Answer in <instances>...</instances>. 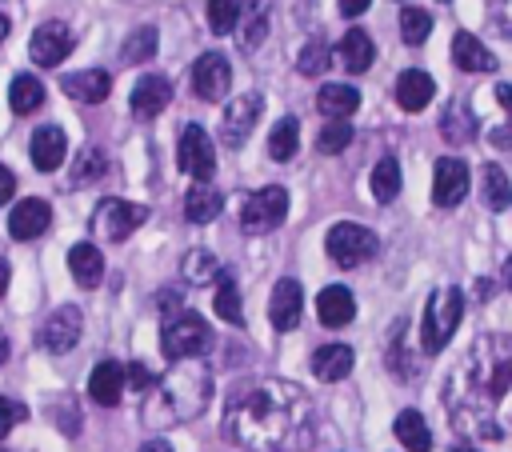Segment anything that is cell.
Masks as SVG:
<instances>
[{
  "label": "cell",
  "instance_id": "1",
  "mask_svg": "<svg viewBox=\"0 0 512 452\" xmlns=\"http://www.w3.org/2000/svg\"><path fill=\"white\" fill-rule=\"evenodd\" d=\"M444 408L472 440H512V332H484L444 380Z\"/></svg>",
  "mask_w": 512,
  "mask_h": 452
},
{
  "label": "cell",
  "instance_id": "2",
  "mask_svg": "<svg viewBox=\"0 0 512 452\" xmlns=\"http://www.w3.org/2000/svg\"><path fill=\"white\" fill-rule=\"evenodd\" d=\"M312 432V396L292 380H244L224 400V440L244 452H304Z\"/></svg>",
  "mask_w": 512,
  "mask_h": 452
},
{
  "label": "cell",
  "instance_id": "3",
  "mask_svg": "<svg viewBox=\"0 0 512 452\" xmlns=\"http://www.w3.org/2000/svg\"><path fill=\"white\" fill-rule=\"evenodd\" d=\"M212 400V368L204 360H176L140 396V420L152 428L196 420Z\"/></svg>",
  "mask_w": 512,
  "mask_h": 452
},
{
  "label": "cell",
  "instance_id": "4",
  "mask_svg": "<svg viewBox=\"0 0 512 452\" xmlns=\"http://www.w3.org/2000/svg\"><path fill=\"white\" fill-rule=\"evenodd\" d=\"M208 344H212V332H208V324H204L200 312H172V316H164V324H160V348H164V356L172 364L176 360H196Z\"/></svg>",
  "mask_w": 512,
  "mask_h": 452
},
{
  "label": "cell",
  "instance_id": "5",
  "mask_svg": "<svg viewBox=\"0 0 512 452\" xmlns=\"http://www.w3.org/2000/svg\"><path fill=\"white\" fill-rule=\"evenodd\" d=\"M460 316H464V292L460 288H440V292L428 296V304H424V336H420L428 356L440 352L456 336Z\"/></svg>",
  "mask_w": 512,
  "mask_h": 452
},
{
  "label": "cell",
  "instance_id": "6",
  "mask_svg": "<svg viewBox=\"0 0 512 452\" xmlns=\"http://www.w3.org/2000/svg\"><path fill=\"white\" fill-rule=\"evenodd\" d=\"M324 248L340 268H356V264H364V260H372L380 252V240H376L372 228H364L356 220H336L328 228V236H324Z\"/></svg>",
  "mask_w": 512,
  "mask_h": 452
},
{
  "label": "cell",
  "instance_id": "7",
  "mask_svg": "<svg viewBox=\"0 0 512 452\" xmlns=\"http://www.w3.org/2000/svg\"><path fill=\"white\" fill-rule=\"evenodd\" d=\"M284 216H288V192H284L280 184H268V188H260V192H252V196L244 200V208H240V228L252 232V236H260V232L280 228Z\"/></svg>",
  "mask_w": 512,
  "mask_h": 452
},
{
  "label": "cell",
  "instance_id": "8",
  "mask_svg": "<svg viewBox=\"0 0 512 452\" xmlns=\"http://www.w3.org/2000/svg\"><path fill=\"white\" fill-rule=\"evenodd\" d=\"M148 220V204H132V200H100L92 212V232L100 240H124L132 236V228H140Z\"/></svg>",
  "mask_w": 512,
  "mask_h": 452
},
{
  "label": "cell",
  "instance_id": "9",
  "mask_svg": "<svg viewBox=\"0 0 512 452\" xmlns=\"http://www.w3.org/2000/svg\"><path fill=\"white\" fill-rule=\"evenodd\" d=\"M176 156H180V168H184L196 184H208V180H212V172H216V148H212V136H208L200 124H188V128L180 132Z\"/></svg>",
  "mask_w": 512,
  "mask_h": 452
},
{
  "label": "cell",
  "instance_id": "10",
  "mask_svg": "<svg viewBox=\"0 0 512 452\" xmlns=\"http://www.w3.org/2000/svg\"><path fill=\"white\" fill-rule=\"evenodd\" d=\"M260 112H264V100H260L256 92L236 96V100L224 108V116H220V144H224V148H244V140H248V132L256 128Z\"/></svg>",
  "mask_w": 512,
  "mask_h": 452
},
{
  "label": "cell",
  "instance_id": "11",
  "mask_svg": "<svg viewBox=\"0 0 512 452\" xmlns=\"http://www.w3.org/2000/svg\"><path fill=\"white\" fill-rule=\"evenodd\" d=\"M80 332H84L80 308H76V304H60L56 312H48V320H44L40 332H36V340H40V348H48V352L60 356V352H72V348H76Z\"/></svg>",
  "mask_w": 512,
  "mask_h": 452
},
{
  "label": "cell",
  "instance_id": "12",
  "mask_svg": "<svg viewBox=\"0 0 512 452\" xmlns=\"http://www.w3.org/2000/svg\"><path fill=\"white\" fill-rule=\"evenodd\" d=\"M72 48H76V36H72V28L60 24V20L36 24V32H32V40H28V56H32L36 64H44V68H56Z\"/></svg>",
  "mask_w": 512,
  "mask_h": 452
},
{
  "label": "cell",
  "instance_id": "13",
  "mask_svg": "<svg viewBox=\"0 0 512 452\" xmlns=\"http://www.w3.org/2000/svg\"><path fill=\"white\" fill-rule=\"evenodd\" d=\"M232 88V68H228V56L224 52H204L196 56L192 64V92L200 100H224Z\"/></svg>",
  "mask_w": 512,
  "mask_h": 452
},
{
  "label": "cell",
  "instance_id": "14",
  "mask_svg": "<svg viewBox=\"0 0 512 452\" xmlns=\"http://www.w3.org/2000/svg\"><path fill=\"white\" fill-rule=\"evenodd\" d=\"M468 192V164L456 156H440L432 168V200L440 208H456Z\"/></svg>",
  "mask_w": 512,
  "mask_h": 452
},
{
  "label": "cell",
  "instance_id": "15",
  "mask_svg": "<svg viewBox=\"0 0 512 452\" xmlns=\"http://www.w3.org/2000/svg\"><path fill=\"white\" fill-rule=\"evenodd\" d=\"M300 312H304V288H300L292 276L276 280L272 300H268V320H272V328H276V332H292V328L300 324Z\"/></svg>",
  "mask_w": 512,
  "mask_h": 452
},
{
  "label": "cell",
  "instance_id": "16",
  "mask_svg": "<svg viewBox=\"0 0 512 452\" xmlns=\"http://www.w3.org/2000/svg\"><path fill=\"white\" fill-rule=\"evenodd\" d=\"M48 224H52V208L40 196L16 200V208L8 212V236L12 240H36L40 232H48Z\"/></svg>",
  "mask_w": 512,
  "mask_h": 452
},
{
  "label": "cell",
  "instance_id": "17",
  "mask_svg": "<svg viewBox=\"0 0 512 452\" xmlns=\"http://www.w3.org/2000/svg\"><path fill=\"white\" fill-rule=\"evenodd\" d=\"M124 388H128V376H124V364H116V360H100L92 368V376H88V396L100 408H116Z\"/></svg>",
  "mask_w": 512,
  "mask_h": 452
},
{
  "label": "cell",
  "instance_id": "18",
  "mask_svg": "<svg viewBox=\"0 0 512 452\" xmlns=\"http://www.w3.org/2000/svg\"><path fill=\"white\" fill-rule=\"evenodd\" d=\"M60 88H64L72 100L100 104V100H108V92H112V72H108V68H80V72H68V76L60 80Z\"/></svg>",
  "mask_w": 512,
  "mask_h": 452
},
{
  "label": "cell",
  "instance_id": "19",
  "mask_svg": "<svg viewBox=\"0 0 512 452\" xmlns=\"http://www.w3.org/2000/svg\"><path fill=\"white\" fill-rule=\"evenodd\" d=\"M436 96V80L424 72V68H404L396 76V104L404 112H424Z\"/></svg>",
  "mask_w": 512,
  "mask_h": 452
},
{
  "label": "cell",
  "instance_id": "20",
  "mask_svg": "<svg viewBox=\"0 0 512 452\" xmlns=\"http://www.w3.org/2000/svg\"><path fill=\"white\" fill-rule=\"evenodd\" d=\"M168 100H172V84H168L164 76H156V72L140 76L136 88H132V112L144 116V120L160 116V112L168 108Z\"/></svg>",
  "mask_w": 512,
  "mask_h": 452
},
{
  "label": "cell",
  "instance_id": "21",
  "mask_svg": "<svg viewBox=\"0 0 512 452\" xmlns=\"http://www.w3.org/2000/svg\"><path fill=\"white\" fill-rule=\"evenodd\" d=\"M316 316H320L324 328H344V324H352V316H356L352 292H348L344 284L320 288V296H316Z\"/></svg>",
  "mask_w": 512,
  "mask_h": 452
},
{
  "label": "cell",
  "instance_id": "22",
  "mask_svg": "<svg viewBox=\"0 0 512 452\" xmlns=\"http://www.w3.org/2000/svg\"><path fill=\"white\" fill-rule=\"evenodd\" d=\"M336 60H340L352 76L368 72L372 60H376V44H372V36H368L364 28H348V32L340 36V44H336Z\"/></svg>",
  "mask_w": 512,
  "mask_h": 452
},
{
  "label": "cell",
  "instance_id": "23",
  "mask_svg": "<svg viewBox=\"0 0 512 452\" xmlns=\"http://www.w3.org/2000/svg\"><path fill=\"white\" fill-rule=\"evenodd\" d=\"M64 152H68V140H64V132H60L56 124H44V128H36V132H32L28 156H32V164H36L40 172L60 168V164H64Z\"/></svg>",
  "mask_w": 512,
  "mask_h": 452
},
{
  "label": "cell",
  "instance_id": "24",
  "mask_svg": "<svg viewBox=\"0 0 512 452\" xmlns=\"http://www.w3.org/2000/svg\"><path fill=\"white\" fill-rule=\"evenodd\" d=\"M352 364H356V352H352L348 344H320V348L312 352V372H316V380H324V384L344 380V376L352 372Z\"/></svg>",
  "mask_w": 512,
  "mask_h": 452
},
{
  "label": "cell",
  "instance_id": "25",
  "mask_svg": "<svg viewBox=\"0 0 512 452\" xmlns=\"http://www.w3.org/2000/svg\"><path fill=\"white\" fill-rule=\"evenodd\" d=\"M452 60H456V68H464V72H492L496 68V56L480 44V36H472V32H456L452 36Z\"/></svg>",
  "mask_w": 512,
  "mask_h": 452
},
{
  "label": "cell",
  "instance_id": "26",
  "mask_svg": "<svg viewBox=\"0 0 512 452\" xmlns=\"http://www.w3.org/2000/svg\"><path fill=\"white\" fill-rule=\"evenodd\" d=\"M68 268H72V276H76L80 288H96V284L104 280V256H100V248L88 244V240L68 252Z\"/></svg>",
  "mask_w": 512,
  "mask_h": 452
},
{
  "label": "cell",
  "instance_id": "27",
  "mask_svg": "<svg viewBox=\"0 0 512 452\" xmlns=\"http://www.w3.org/2000/svg\"><path fill=\"white\" fill-rule=\"evenodd\" d=\"M316 108H320L328 120H344V116H352V112L360 108V92H356L352 84H324V88L316 92Z\"/></svg>",
  "mask_w": 512,
  "mask_h": 452
},
{
  "label": "cell",
  "instance_id": "28",
  "mask_svg": "<svg viewBox=\"0 0 512 452\" xmlns=\"http://www.w3.org/2000/svg\"><path fill=\"white\" fill-rule=\"evenodd\" d=\"M392 432L400 436V444H404L408 452H432V428H428V420H424L416 408H404V412L396 416Z\"/></svg>",
  "mask_w": 512,
  "mask_h": 452
},
{
  "label": "cell",
  "instance_id": "29",
  "mask_svg": "<svg viewBox=\"0 0 512 452\" xmlns=\"http://www.w3.org/2000/svg\"><path fill=\"white\" fill-rule=\"evenodd\" d=\"M440 136H444L448 144H468V140L476 136V116H472V108H468L464 100H452V104L444 108V116H440Z\"/></svg>",
  "mask_w": 512,
  "mask_h": 452
},
{
  "label": "cell",
  "instance_id": "30",
  "mask_svg": "<svg viewBox=\"0 0 512 452\" xmlns=\"http://www.w3.org/2000/svg\"><path fill=\"white\" fill-rule=\"evenodd\" d=\"M220 208H224V196H220L212 184H196V188H188V196H184V216H188L192 224L216 220Z\"/></svg>",
  "mask_w": 512,
  "mask_h": 452
},
{
  "label": "cell",
  "instance_id": "31",
  "mask_svg": "<svg viewBox=\"0 0 512 452\" xmlns=\"http://www.w3.org/2000/svg\"><path fill=\"white\" fill-rule=\"evenodd\" d=\"M8 104H12V112H16V116L36 112V108L44 104V84H40L32 72H20V76L8 84Z\"/></svg>",
  "mask_w": 512,
  "mask_h": 452
},
{
  "label": "cell",
  "instance_id": "32",
  "mask_svg": "<svg viewBox=\"0 0 512 452\" xmlns=\"http://www.w3.org/2000/svg\"><path fill=\"white\" fill-rule=\"evenodd\" d=\"M264 32H268V0H248L244 4V12H240V48H260V40H264Z\"/></svg>",
  "mask_w": 512,
  "mask_h": 452
},
{
  "label": "cell",
  "instance_id": "33",
  "mask_svg": "<svg viewBox=\"0 0 512 452\" xmlns=\"http://www.w3.org/2000/svg\"><path fill=\"white\" fill-rule=\"evenodd\" d=\"M480 196L492 212H504L512 204V184H508V172L500 164H484V176H480Z\"/></svg>",
  "mask_w": 512,
  "mask_h": 452
},
{
  "label": "cell",
  "instance_id": "34",
  "mask_svg": "<svg viewBox=\"0 0 512 452\" xmlns=\"http://www.w3.org/2000/svg\"><path fill=\"white\" fill-rule=\"evenodd\" d=\"M212 308H216V316H220V320H228V324H244V304H240V292H236L232 272H220V280H216V296H212Z\"/></svg>",
  "mask_w": 512,
  "mask_h": 452
},
{
  "label": "cell",
  "instance_id": "35",
  "mask_svg": "<svg viewBox=\"0 0 512 452\" xmlns=\"http://www.w3.org/2000/svg\"><path fill=\"white\" fill-rule=\"evenodd\" d=\"M296 148H300V124H296L292 116L276 120L272 132H268V156H272V160H292Z\"/></svg>",
  "mask_w": 512,
  "mask_h": 452
},
{
  "label": "cell",
  "instance_id": "36",
  "mask_svg": "<svg viewBox=\"0 0 512 452\" xmlns=\"http://www.w3.org/2000/svg\"><path fill=\"white\" fill-rule=\"evenodd\" d=\"M400 184H404L400 164H396L392 156H384V160L372 168V196H376L380 204H392V200L400 196Z\"/></svg>",
  "mask_w": 512,
  "mask_h": 452
},
{
  "label": "cell",
  "instance_id": "37",
  "mask_svg": "<svg viewBox=\"0 0 512 452\" xmlns=\"http://www.w3.org/2000/svg\"><path fill=\"white\" fill-rule=\"evenodd\" d=\"M180 272H184V280H192V284H208V280H220V260L208 252V248H192L188 256H184V264H180Z\"/></svg>",
  "mask_w": 512,
  "mask_h": 452
},
{
  "label": "cell",
  "instance_id": "38",
  "mask_svg": "<svg viewBox=\"0 0 512 452\" xmlns=\"http://www.w3.org/2000/svg\"><path fill=\"white\" fill-rule=\"evenodd\" d=\"M400 36H404L412 48H416V44H424V40L432 36V12L416 8V4L400 8Z\"/></svg>",
  "mask_w": 512,
  "mask_h": 452
},
{
  "label": "cell",
  "instance_id": "39",
  "mask_svg": "<svg viewBox=\"0 0 512 452\" xmlns=\"http://www.w3.org/2000/svg\"><path fill=\"white\" fill-rule=\"evenodd\" d=\"M120 56H124V64H144V60H152V56H156V28H152V24L132 28Z\"/></svg>",
  "mask_w": 512,
  "mask_h": 452
},
{
  "label": "cell",
  "instance_id": "40",
  "mask_svg": "<svg viewBox=\"0 0 512 452\" xmlns=\"http://www.w3.org/2000/svg\"><path fill=\"white\" fill-rule=\"evenodd\" d=\"M108 172V156L96 148V144H88L80 156H76V164H72V184H92V180H100Z\"/></svg>",
  "mask_w": 512,
  "mask_h": 452
},
{
  "label": "cell",
  "instance_id": "41",
  "mask_svg": "<svg viewBox=\"0 0 512 452\" xmlns=\"http://www.w3.org/2000/svg\"><path fill=\"white\" fill-rule=\"evenodd\" d=\"M204 12H208L212 32H216V36H228V32L240 24L244 4H240V0H208V4H204Z\"/></svg>",
  "mask_w": 512,
  "mask_h": 452
},
{
  "label": "cell",
  "instance_id": "42",
  "mask_svg": "<svg viewBox=\"0 0 512 452\" xmlns=\"http://www.w3.org/2000/svg\"><path fill=\"white\" fill-rule=\"evenodd\" d=\"M328 56H332V48H328V40H324V36H312V40H308V48L300 52V60H296V68H300L304 76H320V72L328 68Z\"/></svg>",
  "mask_w": 512,
  "mask_h": 452
},
{
  "label": "cell",
  "instance_id": "43",
  "mask_svg": "<svg viewBox=\"0 0 512 452\" xmlns=\"http://www.w3.org/2000/svg\"><path fill=\"white\" fill-rule=\"evenodd\" d=\"M352 144V128H348V120H328L324 128H320V136H316V148L320 152H344Z\"/></svg>",
  "mask_w": 512,
  "mask_h": 452
},
{
  "label": "cell",
  "instance_id": "44",
  "mask_svg": "<svg viewBox=\"0 0 512 452\" xmlns=\"http://www.w3.org/2000/svg\"><path fill=\"white\" fill-rule=\"evenodd\" d=\"M20 420H28V408L20 404V400H8V396H0V440L20 424Z\"/></svg>",
  "mask_w": 512,
  "mask_h": 452
},
{
  "label": "cell",
  "instance_id": "45",
  "mask_svg": "<svg viewBox=\"0 0 512 452\" xmlns=\"http://www.w3.org/2000/svg\"><path fill=\"white\" fill-rule=\"evenodd\" d=\"M124 376H128V388H136L140 396H144V392H148V388L156 384V376H152V372H148V368H144L140 360H132V364L124 368Z\"/></svg>",
  "mask_w": 512,
  "mask_h": 452
},
{
  "label": "cell",
  "instance_id": "46",
  "mask_svg": "<svg viewBox=\"0 0 512 452\" xmlns=\"http://www.w3.org/2000/svg\"><path fill=\"white\" fill-rule=\"evenodd\" d=\"M492 24H500L512 36V0H492Z\"/></svg>",
  "mask_w": 512,
  "mask_h": 452
},
{
  "label": "cell",
  "instance_id": "47",
  "mask_svg": "<svg viewBox=\"0 0 512 452\" xmlns=\"http://www.w3.org/2000/svg\"><path fill=\"white\" fill-rule=\"evenodd\" d=\"M488 144H492V148H512V120L500 124L496 132H488Z\"/></svg>",
  "mask_w": 512,
  "mask_h": 452
},
{
  "label": "cell",
  "instance_id": "48",
  "mask_svg": "<svg viewBox=\"0 0 512 452\" xmlns=\"http://www.w3.org/2000/svg\"><path fill=\"white\" fill-rule=\"evenodd\" d=\"M12 196H16V176H12V172L0 164V204H8Z\"/></svg>",
  "mask_w": 512,
  "mask_h": 452
},
{
  "label": "cell",
  "instance_id": "49",
  "mask_svg": "<svg viewBox=\"0 0 512 452\" xmlns=\"http://www.w3.org/2000/svg\"><path fill=\"white\" fill-rule=\"evenodd\" d=\"M368 4H372V0H340V12H344L348 20H356L360 12H368Z\"/></svg>",
  "mask_w": 512,
  "mask_h": 452
},
{
  "label": "cell",
  "instance_id": "50",
  "mask_svg": "<svg viewBox=\"0 0 512 452\" xmlns=\"http://www.w3.org/2000/svg\"><path fill=\"white\" fill-rule=\"evenodd\" d=\"M496 100H500V104L512 112V84H496Z\"/></svg>",
  "mask_w": 512,
  "mask_h": 452
},
{
  "label": "cell",
  "instance_id": "51",
  "mask_svg": "<svg viewBox=\"0 0 512 452\" xmlns=\"http://www.w3.org/2000/svg\"><path fill=\"white\" fill-rule=\"evenodd\" d=\"M4 292H8V260L0 256V296H4Z\"/></svg>",
  "mask_w": 512,
  "mask_h": 452
},
{
  "label": "cell",
  "instance_id": "52",
  "mask_svg": "<svg viewBox=\"0 0 512 452\" xmlns=\"http://www.w3.org/2000/svg\"><path fill=\"white\" fill-rule=\"evenodd\" d=\"M140 452H172V448H168V444H164V440H148V444H144V448H140Z\"/></svg>",
  "mask_w": 512,
  "mask_h": 452
},
{
  "label": "cell",
  "instance_id": "53",
  "mask_svg": "<svg viewBox=\"0 0 512 452\" xmlns=\"http://www.w3.org/2000/svg\"><path fill=\"white\" fill-rule=\"evenodd\" d=\"M8 28H12V24H8V16L0 12V44H4V36H8Z\"/></svg>",
  "mask_w": 512,
  "mask_h": 452
},
{
  "label": "cell",
  "instance_id": "54",
  "mask_svg": "<svg viewBox=\"0 0 512 452\" xmlns=\"http://www.w3.org/2000/svg\"><path fill=\"white\" fill-rule=\"evenodd\" d=\"M448 452H476V448H472V444H452Z\"/></svg>",
  "mask_w": 512,
  "mask_h": 452
},
{
  "label": "cell",
  "instance_id": "55",
  "mask_svg": "<svg viewBox=\"0 0 512 452\" xmlns=\"http://www.w3.org/2000/svg\"><path fill=\"white\" fill-rule=\"evenodd\" d=\"M4 360H8V340L0 336V364H4Z\"/></svg>",
  "mask_w": 512,
  "mask_h": 452
},
{
  "label": "cell",
  "instance_id": "56",
  "mask_svg": "<svg viewBox=\"0 0 512 452\" xmlns=\"http://www.w3.org/2000/svg\"><path fill=\"white\" fill-rule=\"evenodd\" d=\"M504 280H508V288H512V256H508V264H504Z\"/></svg>",
  "mask_w": 512,
  "mask_h": 452
},
{
  "label": "cell",
  "instance_id": "57",
  "mask_svg": "<svg viewBox=\"0 0 512 452\" xmlns=\"http://www.w3.org/2000/svg\"><path fill=\"white\" fill-rule=\"evenodd\" d=\"M440 4H444V0H440Z\"/></svg>",
  "mask_w": 512,
  "mask_h": 452
}]
</instances>
